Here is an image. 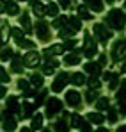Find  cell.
Returning a JSON list of instances; mask_svg holds the SVG:
<instances>
[{"instance_id": "1", "label": "cell", "mask_w": 126, "mask_h": 132, "mask_svg": "<svg viewBox=\"0 0 126 132\" xmlns=\"http://www.w3.org/2000/svg\"><path fill=\"white\" fill-rule=\"evenodd\" d=\"M106 25L110 29H115V30H123L126 27V13H123L121 9H112L105 18Z\"/></svg>"}, {"instance_id": "2", "label": "cell", "mask_w": 126, "mask_h": 132, "mask_svg": "<svg viewBox=\"0 0 126 132\" xmlns=\"http://www.w3.org/2000/svg\"><path fill=\"white\" fill-rule=\"evenodd\" d=\"M92 30H94V36H96L103 45H106V41L112 38V30L106 27V23H94Z\"/></svg>"}, {"instance_id": "3", "label": "cell", "mask_w": 126, "mask_h": 132, "mask_svg": "<svg viewBox=\"0 0 126 132\" xmlns=\"http://www.w3.org/2000/svg\"><path fill=\"white\" fill-rule=\"evenodd\" d=\"M123 57H126V38L117 39L115 43L112 45V59L115 63H119Z\"/></svg>"}, {"instance_id": "4", "label": "cell", "mask_w": 126, "mask_h": 132, "mask_svg": "<svg viewBox=\"0 0 126 132\" xmlns=\"http://www.w3.org/2000/svg\"><path fill=\"white\" fill-rule=\"evenodd\" d=\"M71 127L78 129L80 132H92V127H91V121L82 118L80 114H71Z\"/></svg>"}, {"instance_id": "5", "label": "cell", "mask_w": 126, "mask_h": 132, "mask_svg": "<svg viewBox=\"0 0 126 132\" xmlns=\"http://www.w3.org/2000/svg\"><path fill=\"white\" fill-rule=\"evenodd\" d=\"M84 54H85V57H89V59H92L98 54L96 43H94V39H92V36L89 32H85V38H84Z\"/></svg>"}, {"instance_id": "6", "label": "cell", "mask_w": 126, "mask_h": 132, "mask_svg": "<svg viewBox=\"0 0 126 132\" xmlns=\"http://www.w3.org/2000/svg\"><path fill=\"white\" fill-rule=\"evenodd\" d=\"M61 111H62V102L59 98H48L46 100V116L48 118H53Z\"/></svg>"}, {"instance_id": "7", "label": "cell", "mask_w": 126, "mask_h": 132, "mask_svg": "<svg viewBox=\"0 0 126 132\" xmlns=\"http://www.w3.org/2000/svg\"><path fill=\"white\" fill-rule=\"evenodd\" d=\"M71 82V75L69 73H59L57 75V79L53 80V84H52V91H55V93H59V91H62L67 84Z\"/></svg>"}, {"instance_id": "8", "label": "cell", "mask_w": 126, "mask_h": 132, "mask_svg": "<svg viewBox=\"0 0 126 132\" xmlns=\"http://www.w3.org/2000/svg\"><path fill=\"white\" fill-rule=\"evenodd\" d=\"M36 34L39 36V39L41 41H50V25L46 22H43V20H39V22L36 23Z\"/></svg>"}, {"instance_id": "9", "label": "cell", "mask_w": 126, "mask_h": 132, "mask_svg": "<svg viewBox=\"0 0 126 132\" xmlns=\"http://www.w3.org/2000/svg\"><path fill=\"white\" fill-rule=\"evenodd\" d=\"M39 61H41V55H39L36 50H30V52H27V54L23 55V64L28 66V68L39 66Z\"/></svg>"}, {"instance_id": "10", "label": "cell", "mask_w": 126, "mask_h": 132, "mask_svg": "<svg viewBox=\"0 0 126 132\" xmlns=\"http://www.w3.org/2000/svg\"><path fill=\"white\" fill-rule=\"evenodd\" d=\"M66 102H67V105H71V107H80L82 96H80V93H78V91L71 89V91H67V93H66Z\"/></svg>"}, {"instance_id": "11", "label": "cell", "mask_w": 126, "mask_h": 132, "mask_svg": "<svg viewBox=\"0 0 126 132\" xmlns=\"http://www.w3.org/2000/svg\"><path fill=\"white\" fill-rule=\"evenodd\" d=\"M2 13H7V14H11V16H14V14H18L20 13V7H18V4L14 2V0H4L2 2Z\"/></svg>"}, {"instance_id": "12", "label": "cell", "mask_w": 126, "mask_h": 132, "mask_svg": "<svg viewBox=\"0 0 126 132\" xmlns=\"http://www.w3.org/2000/svg\"><path fill=\"white\" fill-rule=\"evenodd\" d=\"M2 129L5 132H13L16 130V120L11 116V114H7V116H4V121H2Z\"/></svg>"}, {"instance_id": "13", "label": "cell", "mask_w": 126, "mask_h": 132, "mask_svg": "<svg viewBox=\"0 0 126 132\" xmlns=\"http://www.w3.org/2000/svg\"><path fill=\"white\" fill-rule=\"evenodd\" d=\"M7 114H14V112H20V104H18V98L16 96H9L7 98Z\"/></svg>"}, {"instance_id": "14", "label": "cell", "mask_w": 126, "mask_h": 132, "mask_svg": "<svg viewBox=\"0 0 126 132\" xmlns=\"http://www.w3.org/2000/svg\"><path fill=\"white\" fill-rule=\"evenodd\" d=\"M87 120L91 121V123H94V125H98V127H101L103 123H105V116L101 114V112H89L87 114Z\"/></svg>"}, {"instance_id": "15", "label": "cell", "mask_w": 126, "mask_h": 132, "mask_svg": "<svg viewBox=\"0 0 126 132\" xmlns=\"http://www.w3.org/2000/svg\"><path fill=\"white\" fill-rule=\"evenodd\" d=\"M53 130L55 132H69L71 130V125L66 121V118H61L53 123Z\"/></svg>"}, {"instance_id": "16", "label": "cell", "mask_w": 126, "mask_h": 132, "mask_svg": "<svg viewBox=\"0 0 126 132\" xmlns=\"http://www.w3.org/2000/svg\"><path fill=\"white\" fill-rule=\"evenodd\" d=\"M30 129H32V130H43V114L41 112H36V114L32 116Z\"/></svg>"}, {"instance_id": "17", "label": "cell", "mask_w": 126, "mask_h": 132, "mask_svg": "<svg viewBox=\"0 0 126 132\" xmlns=\"http://www.w3.org/2000/svg\"><path fill=\"white\" fill-rule=\"evenodd\" d=\"M85 71H87V73H91L92 77H96V75H100L101 66H100V63H92V61H89V63L85 64Z\"/></svg>"}, {"instance_id": "18", "label": "cell", "mask_w": 126, "mask_h": 132, "mask_svg": "<svg viewBox=\"0 0 126 132\" xmlns=\"http://www.w3.org/2000/svg\"><path fill=\"white\" fill-rule=\"evenodd\" d=\"M64 64H67V66L80 64V54H66L64 55Z\"/></svg>"}, {"instance_id": "19", "label": "cell", "mask_w": 126, "mask_h": 132, "mask_svg": "<svg viewBox=\"0 0 126 132\" xmlns=\"http://www.w3.org/2000/svg\"><path fill=\"white\" fill-rule=\"evenodd\" d=\"M76 13H78V18H82V20H92V13L87 9V5H78Z\"/></svg>"}, {"instance_id": "20", "label": "cell", "mask_w": 126, "mask_h": 132, "mask_svg": "<svg viewBox=\"0 0 126 132\" xmlns=\"http://www.w3.org/2000/svg\"><path fill=\"white\" fill-rule=\"evenodd\" d=\"M64 50H66L64 45H52V46H50L48 50H44V52L52 57V55H61V54H64Z\"/></svg>"}, {"instance_id": "21", "label": "cell", "mask_w": 126, "mask_h": 132, "mask_svg": "<svg viewBox=\"0 0 126 132\" xmlns=\"http://www.w3.org/2000/svg\"><path fill=\"white\" fill-rule=\"evenodd\" d=\"M75 32H76V30H75V29H73V27H71V25L67 23L66 27H62V29L59 30V36H61L62 39H67V38H71V36H73Z\"/></svg>"}, {"instance_id": "22", "label": "cell", "mask_w": 126, "mask_h": 132, "mask_svg": "<svg viewBox=\"0 0 126 132\" xmlns=\"http://www.w3.org/2000/svg\"><path fill=\"white\" fill-rule=\"evenodd\" d=\"M85 4L94 11V13H101L103 11V4H101V0H84Z\"/></svg>"}, {"instance_id": "23", "label": "cell", "mask_w": 126, "mask_h": 132, "mask_svg": "<svg viewBox=\"0 0 126 132\" xmlns=\"http://www.w3.org/2000/svg\"><path fill=\"white\" fill-rule=\"evenodd\" d=\"M20 25L23 27V30L25 32H32V25H30V18H28V14L27 13H23L20 18Z\"/></svg>"}, {"instance_id": "24", "label": "cell", "mask_w": 126, "mask_h": 132, "mask_svg": "<svg viewBox=\"0 0 126 132\" xmlns=\"http://www.w3.org/2000/svg\"><path fill=\"white\" fill-rule=\"evenodd\" d=\"M67 23H69V18H67V16H57V18L52 22V25H53L55 29H59V30H61V29L66 27Z\"/></svg>"}, {"instance_id": "25", "label": "cell", "mask_w": 126, "mask_h": 132, "mask_svg": "<svg viewBox=\"0 0 126 132\" xmlns=\"http://www.w3.org/2000/svg\"><path fill=\"white\" fill-rule=\"evenodd\" d=\"M87 80H85V77H84V73H73L71 75V84H75V86H82V84H85Z\"/></svg>"}, {"instance_id": "26", "label": "cell", "mask_w": 126, "mask_h": 132, "mask_svg": "<svg viewBox=\"0 0 126 132\" xmlns=\"http://www.w3.org/2000/svg\"><path fill=\"white\" fill-rule=\"evenodd\" d=\"M96 109L98 111H108L110 109V104H108V98H98V102H96Z\"/></svg>"}, {"instance_id": "27", "label": "cell", "mask_w": 126, "mask_h": 132, "mask_svg": "<svg viewBox=\"0 0 126 132\" xmlns=\"http://www.w3.org/2000/svg\"><path fill=\"white\" fill-rule=\"evenodd\" d=\"M11 34H13V38L16 39V43H20L25 39V34H23V30H21L20 27H14V29H11Z\"/></svg>"}, {"instance_id": "28", "label": "cell", "mask_w": 126, "mask_h": 132, "mask_svg": "<svg viewBox=\"0 0 126 132\" xmlns=\"http://www.w3.org/2000/svg\"><path fill=\"white\" fill-rule=\"evenodd\" d=\"M115 98H117V102H126V80L121 82V89L117 91Z\"/></svg>"}, {"instance_id": "29", "label": "cell", "mask_w": 126, "mask_h": 132, "mask_svg": "<svg viewBox=\"0 0 126 132\" xmlns=\"http://www.w3.org/2000/svg\"><path fill=\"white\" fill-rule=\"evenodd\" d=\"M13 71L16 73H23V68H21V59L18 54H14V59H13Z\"/></svg>"}, {"instance_id": "30", "label": "cell", "mask_w": 126, "mask_h": 132, "mask_svg": "<svg viewBox=\"0 0 126 132\" xmlns=\"http://www.w3.org/2000/svg\"><path fill=\"white\" fill-rule=\"evenodd\" d=\"M59 7H61L59 4H52V2H50V4L46 5V14H50V16H55V18H57V13H59Z\"/></svg>"}, {"instance_id": "31", "label": "cell", "mask_w": 126, "mask_h": 132, "mask_svg": "<svg viewBox=\"0 0 126 132\" xmlns=\"http://www.w3.org/2000/svg\"><path fill=\"white\" fill-rule=\"evenodd\" d=\"M34 111H36V105H32V104H28V102L23 104V116H25V118H30V116L34 114Z\"/></svg>"}, {"instance_id": "32", "label": "cell", "mask_w": 126, "mask_h": 132, "mask_svg": "<svg viewBox=\"0 0 126 132\" xmlns=\"http://www.w3.org/2000/svg\"><path fill=\"white\" fill-rule=\"evenodd\" d=\"M30 82H32V86H36V88H39V86H43V75H39V73H34L32 77H30Z\"/></svg>"}, {"instance_id": "33", "label": "cell", "mask_w": 126, "mask_h": 132, "mask_svg": "<svg viewBox=\"0 0 126 132\" xmlns=\"http://www.w3.org/2000/svg\"><path fill=\"white\" fill-rule=\"evenodd\" d=\"M69 25H71L75 30H80V29H82V22H80L78 16H71V18H69Z\"/></svg>"}, {"instance_id": "34", "label": "cell", "mask_w": 126, "mask_h": 132, "mask_svg": "<svg viewBox=\"0 0 126 132\" xmlns=\"http://www.w3.org/2000/svg\"><path fill=\"white\" fill-rule=\"evenodd\" d=\"M87 84H89V88H91V91L92 89H98L100 86H101V82L96 79V77H91V79H87Z\"/></svg>"}, {"instance_id": "35", "label": "cell", "mask_w": 126, "mask_h": 132, "mask_svg": "<svg viewBox=\"0 0 126 132\" xmlns=\"http://www.w3.org/2000/svg\"><path fill=\"white\" fill-rule=\"evenodd\" d=\"M106 112H108V121H110V123H115V121H117V112H119V111L114 109V107H110Z\"/></svg>"}, {"instance_id": "36", "label": "cell", "mask_w": 126, "mask_h": 132, "mask_svg": "<svg viewBox=\"0 0 126 132\" xmlns=\"http://www.w3.org/2000/svg\"><path fill=\"white\" fill-rule=\"evenodd\" d=\"M32 11H34V14H37L39 18H43V14H46V7H43L41 4L34 5V7H32Z\"/></svg>"}, {"instance_id": "37", "label": "cell", "mask_w": 126, "mask_h": 132, "mask_svg": "<svg viewBox=\"0 0 126 132\" xmlns=\"http://www.w3.org/2000/svg\"><path fill=\"white\" fill-rule=\"evenodd\" d=\"M13 57V50L9 48V46H4V50H2V61L5 63L7 59H11Z\"/></svg>"}, {"instance_id": "38", "label": "cell", "mask_w": 126, "mask_h": 132, "mask_svg": "<svg viewBox=\"0 0 126 132\" xmlns=\"http://www.w3.org/2000/svg\"><path fill=\"white\" fill-rule=\"evenodd\" d=\"M96 98H98V93H96V91H87V93H85V100H87V104H92Z\"/></svg>"}, {"instance_id": "39", "label": "cell", "mask_w": 126, "mask_h": 132, "mask_svg": "<svg viewBox=\"0 0 126 132\" xmlns=\"http://www.w3.org/2000/svg\"><path fill=\"white\" fill-rule=\"evenodd\" d=\"M46 93H48V91H41V93H37V98H36V104H34L36 107H37V105H41L43 102H44V98H46Z\"/></svg>"}, {"instance_id": "40", "label": "cell", "mask_w": 126, "mask_h": 132, "mask_svg": "<svg viewBox=\"0 0 126 132\" xmlns=\"http://www.w3.org/2000/svg\"><path fill=\"white\" fill-rule=\"evenodd\" d=\"M18 88L23 89V93H28V91H30V89H28V82H27L25 79H20V80H18Z\"/></svg>"}, {"instance_id": "41", "label": "cell", "mask_w": 126, "mask_h": 132, "mask_svg": "<svg viewBox=\"0 0 126 132\" xmlns=\"http://www.w3.org/2000/svg\"><path fill=\"white\" fill-rule=\"evenodd\" d=\"M18 46H21V48H34L36 45L32 43V41H28V39H23V41L18 43Z\"/></svg>"}, {"instance_id": "42", "label": "cell", "mask_w": 126, "mask_h": 132, "mask_svg": "<svg viewBox=\"0 0 126 132\" xmlns=\"http://www.w3.org/2000/svg\"><path fill=\"white\" fill-rule=\"evenodd\" d=\"M75 46H76V39H66V41H64V48H66V50L75 48Z\"/></svg>"}, {"instance_id": "43", "label": "cell", "mask_w": 126, "mask_h": 132, "mask_svg": "<svg viewBox=\"0 0 126 132\" xmlns=\"http://www.w3.org/2000/svg\"><path fill=\"white\" fill-rule=\"evenodd\" d=\"M53 70H55V68H53V66H50V64H44V66H43V73H44V75H52V73H53Z\"/></svg>"}, {"instance_id": "44", "label": "cell", "mask_w": 126, "mask_h": 132, "mask_svg": "<svg viewBox=\"0 0 126 132\" xmlns=\"http://www.w3.org/2000/svg\"><path fill=\"white\" fill-rule=\"evenodd\" d=\"M117 86H119V77L114 75V79L110 80V89H117Z\"/></svg>"}, {"instance_id": "45", "label": "cell", "mask_w": 126, "mask_h": 132, "mask_svg": "<svg viewBox=\"0 0 126 132\" xmlns=\"http://www.w3.org/2000/svg\"><path fill=\"white\" fill-rule=\"evenodd\" d=\"M0 75H2V82H9V75L5 73V68H0Z\"/></svg>"}, {"instance_id": "46", "label": "cell", "mask_w": 126, "mask_h": 132, "mask_svg": "<svg viewBox=\"0 0 126 132\" xmlns=\"http://www.w3.org/2000/svg\"><path fill=\"white\" fill-rule=\"evenodd\" d=\"M119 112L126 114V102H119Z\"/></svg>"}, {"instance_id": "47", "label": "cell", "mask_w": 126, "mask_h": 132, "mask_svg": "<svg viewBox=\"0 0 126 132\" xmlns=\"http://www.w3.org/2000/svg\"><path fill=\"white\" fill-rule=\"evenodd\" d=\"M59 5L64 7V9H66V7H69V0H59Z\"/></svg>"}, {"instance_id": "48", "label": "cell", "mask_w": 126, "mask_h": 132, "mask_svg": "<svg viewBox=\"0 0 126 132\" xmlns=\"http://www.w3.org/2000/svg\"><path fill=\"white\" fill-rule=\"evenodd\" d=\"M103 79H105V80H108V79L112 80V79H114V75H112L110 71H106V73H103Z\"/></svg>"}, {"instance_id": "49", "label": "cell", "mask_w": 126, "mask_h": 132, "mask_svg": "<svg viewBox=\"0 0 126 132\" xmlns=\"http://www.w3.org/2000/svg\"><path fill=\"white\" fill-rule=\"evenodd\" d=\"M106 64V55H100V66Z\"/></svg>"}, {"instance_id": "50", "label": "cell", "mask_w": 126, "mask_h": 132, "mask_svg": "<svg viewBox=\"0 0 126 132\" xmlns=\"http://www.w3.org/2000/svg\"><path fill=\"white\" fill-rule=\"evenodd\" d=\"M115 132H126V125H119V127H117V130Z\"/></svg>"}, {"instance_id": "51", "label": "cell", "mask_w": 126, "mask_h": 132, "mask_svg": "<svg viewBox=\"0 0 126 132\" xmlns=\"http://www.w3.org/2000/svg\"><path fill=\"white\" fill-rule=\"evenodd\" d=\"M20 132H34V130H32L30 127H21V130H20Z\"/></svg>"}, {"instance_id": "52", "label": "cell", "mask_w": 126, "mask_h": 132, "mask_svg": "<svg viewBox=\"0 0 126 132\" xmlns=\"http://www.w3.org/2000/svg\"><path fill=\"white\" fill-rule=\"evenodd\" d=\"M96 132H108V129H105V127H98Z\"/></svg>"}, {"instance_id": "53", "label": "cell", "mask_w": 126, "mask_h": 132, "mask_svg": "<svg viewBox=\"0 0 126 132\" xmlns=\"http://www.w3.org/2000/svg\"><path fill=\"white\" fill-rule=\"evenodd\" d=\"M0 96H2V98L5 96V86H2V89H0Z\"/></svg>"}, {"instance_id": "54", "label": "cell", "mask_w": 126, "mask_h": 132, "mask_svg": "<svg viewBox=\"0 0 126 132\" xmlns=\"http://www.w3.org/2000/svg\"><path fill=\"white\" fill-rule=\"evenodd\" d=\"M39 4V0H30V7H34V5H37Z\"/></svg>"}, {"instance_id": "55", "label": "cell", "mask_w": 126, "mask_h": 132, "mask_svg": "<svg viewBox=\"0 0 126 132\" xmlns=\"http://www.w3.org/2000/svg\"><path fill=\"white\" fill-rule=\"evenodd\" d=\"M121 71H123V73H126V61L123 63V66H121Z\"/></svg>"}, {"instance_id": "56", "label": "cell", "mask_w": 126, "mask_h": 132, "mask_svg": "<svg viewBox=\"0 0 126 132\" xmlns=\"http://www.w3.org/2000/svg\"><path fill=\"white\" fill-rule=\"evenodd\" d=\"M41 132H52V129H50V127H44V129H43Z\"/></svg>"}, {"instance_id": "57", "label": "cell", "mask_w": 126, "mask_h": 132, "mask_svg": "<svg viewBox=\"0 0 126 132\" xmlns=\"http://www.w3.org/2000/svg\"><path fill=\"white\" fill-rule=\"evenodd\" d=\"M106 2H108V4H112V2H114V0H106Z\"/></svg>"}, {"instance_id": "58", "label": "cell", "mask_w": 126, "mask_h": 132, "mask_svg": "<svg viewBox=\"0 0 126 132\" xmlns=\"http://www.w3.org/2000/svg\"><path fill=\"white\" fill-rule=\"evenodd\" d=\"M124 7H126V0H124Z\"/></svg>"}, {"instance_id": "59", "label": "cell", "mask_w": 126, "mask_h": 132, "mask_svg": "<svg viewBox=\"0 0 126 132\" xmlns=\"http://www.w3.org/2000/svg\"><path fill=\"white\" fill-rule=\"evenodd\" d=\"M20 2H25V0H20Z\"/></svg>"}]
</instances>
